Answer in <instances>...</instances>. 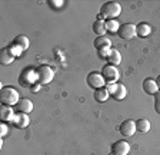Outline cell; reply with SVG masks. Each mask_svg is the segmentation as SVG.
Returning a JSON list of instances; mask_svg holds the SVG:
<instances>
[{"mask_svg": "<svg viewBox=\"0 0 160 155\" xmlns=\"http://www.w3.org/2000/svg\"><path fill=\"white\" fill-rule=\"evenodd\" d=\"M14 115H16V112H14L13 106L2 105V108H0V119L3 122H13Z\"/></svg>", "mask_w": 160, "mask_h": 155, "instance_id": "obj_11", "label": "cell"}, {"mask_svg": "<svg viewBox=\"0 0 160 155\" xmlns=\"http://www.w3.org/2000/svg\"><path fill=\"white\" fill-rule=\"evenodd\" d=\"M117 36L123 40H132L137 36V30H136V24L133 23H123L120 24L119 30H117Z\"/></svg>", "mask_w": 160, "mask_h": 155, "instance_id": "obj_4", "label": "cell"}, {"mask_svg": "<svg viewBox=\"0 0 160 155\" xmlns=\"http://www.w3.org/2000/svg\"><path fill=\"white\" fill-rule=\"evenodd\" d=\"M14 111L16 112H23V114H29V112L33 111V102L30 99L22 98L14 106Z\"/></svg>", "mask_w": 160, "mask_h": 155, "instance_id": "obj_12", "label": "cell"}, {"mask_svg": "<svg viewBox=\"0 0 160 155\" xmlns=\"http://www.w3.org/2000/svg\"><path fill=\"white\" fill-rule=\"evenodd\" d=\"M34 73H36L37 83L40 85H47L53 81L54 78V71L49 65H39L34 67Z\"/></svg>", "mask_w": 160, "mask_h": 155, "instance_id": "obj_3", "label": "cell"}, {"mask_svg": "<svg viewBox=\"0 0 160 155\" xmlns=\"http://www.w3.org/2000/svg\"><path fill=\"white\" fill-rule=\"evenodd\" d=\"M136 30H137V36L139 37H147L150 35V32H152V27H150L149 23L142 22V23L136 24Z\"/></svg>", "mask_w": 160, "mask_h": 155, "instance_id": "obj_20", "label": "cell"}, {"mask_svg": "<svg viewBox=\"0 0 160 155\" xmlns=\"http://www.w3.org/2000/svg\"><path fill=\"white\" fill-rule=\"evenodd\" d=\"M122 13V6L117 2H104L100 6V13L97 14V20H112L117 19Z\"/></svg>", "mask_w": 160, "mask_h": 155, "instance_id": "obj_1", "label": "cell"}, {"mask_svg": "<svg viewBox=\"0 0 160 155\" xmlns=\"http://www.w3.org/2000/svg\"><path fill=\"white\" fill-rule=\"evenodd\" d=\"M136 128L139 132H142V134H146V132L150 131V121H147V119L142 118V119H137L136 121Z\"/></svg>", "mask_w": 160, "mask_h": 155, "instance_id": "obj_22", "label": "cell"}, {"mask_svg": "<svg viewBox=\"0 0 160 155\" xmlns=\"http://www.w3.org/2000/svg\"><path fill=\"white\" fill-rule=\"evenodd\" d=\"M136 131H137L136 122L132 121V119L123 121L122 124H120V126H119V132L123 135V136H126V138H129V136H133Z\"/></svg>", "mask_w": 160, "mask_h": 155, "instance_id": "obj_10", "label": "cell"}, {"mask_svg": "<svg viewBox=\"0 0 160 155\" xmlns=\"http://www.w3.org/2000/svg\"><path fill=\"white\" fill-rule=\"evenodd\" d=\"M97 53H99V56L102 57V59H104V61H106L107 57H109L110 49H104V51H100V52H97Z\"/></svg>", "mask_w": 160, "mask_h": 155, "instance_id": "obj_25", "label": "cell"}, {"mask_svg": "<svg viewBox=\"0 0 160 155\" xmlns=\"http://www.w3.org/2000/svg\"><path fill=\"white\" fill-rule=\"evenodd\" d=\"M106 62L109 65H113V66H117V65L122 63V55L117 49H110L109 57L106 59Z\"/></svg>", "mask_w": 160, "mask_h": 155, "instance_id": "obj_19", "label": "cell"}, {"mask_svg": "<svg viewBox=\"0 0 160 155\" xmlns=\"http://www.w3.org/2000/svg\"><path fill=\"white\" fill-rule=\"evenodd\" d=\"M143 91L146 92L147 95H154L157 91H159V88H157V83L154 79H152V78H146L143 81Z\"/></svg>", "mask_w": 160, "mask_h": 155, "instance_id": "obj_18", "label": "cell"}, {"mask_svg": "<svg viewBox=\"0 0 160 155\" xmlns=\"http://www.w3.org/2000/svg\"><path fill=\"white\" fill-rule=\"evenodd\" d=\"M36 73H34V69H26V71H22V75L19 78V82L22 86H33L34 82H36Z\"/></svg>", "mask_w": 160, "mask_h": 155, "instance_id": "obj_8", "label": "cell"}, {"mask_svg": "<svg viewBox=\"0 0 160 155\" xmlns=\"http://www.w3.org/2000/svg\"><path fill=\"white\" fill-rule=\"evenodd\" d=\"M14 57H16V56H14V53L12 52V49H10L9 46L2 47V51H0V62H2V65L13 63Z\"/></svg>", "mask_w": 160, "mask_h": 155, "instance_id": "obj_16", "label": "cell"}, {"mask_svg": "<svg viewBox=\"0 0 160 155\" xmlns=\"http://www.w3.org/2000/svg\"><path fill=\"white\" fill-rule=\"evenodd\" d=\"M109 96H110V92H109V89H107V86H103V88H99V89H94V92H93L94 101L99 102V104L106 102L107 99H109Z\"/></svg>", "mask_w": 160, "mask_h": 155, "instance_id": "obj_17", "label": "cell"}, {"mask_svg": "<svg viewBox=\"0 0 160 155\" xmlns=\"http://www.w3.org/2000/svg\"><path fill=\"white\" fill-rule=\"evenodd\" d=\"M49 4L54 9H59V7L63 6V2H56V0H49Z\"/></svg>", "mask_w": 160, "mask_h": 155, "instance_id": "obj_26", "label": "cell"}, {"mask_svg": "<svg viewBox=\"0 0 160 155\" xmlns=\"http://www.w3.org/2000/svg\"><path fill=\"white\" fill-rule=\"evenodd\" d=\"M93 45L97 52L104 51V49H112V42H110V39L106 36H97L96 39H94Z\"/></svg>", "mask_w": 160, "mask_h": 155, "instance_id": "obj_15", "label": "cell"}, {"mask_svg": "<svg viewBox=\"0 0 160 155\" xmlns=\"http://www.w3.org/2000/svg\"><path fill=\"white\" fill-rule=\"evenodd\" d=\"M12 46H14V47H17V49H20L22 52H24V51H27L29 49V37L27 36H24V35H19V36H16L13 39V42H12Z\"/></svg>", "mask_w": 160, "mask_h": 155, "instance_id": "obj_14", "label": "cell"}, {"mask_svg": "<svg viewBox=\"0 0 160 155\" xmlns=\"http://www.w3.org/2000/svg\"><path fill=\"white\" fill-rule=\"evenodd\" d=\"M156 83H157V88H159V91H160V75L157 76V79H156Z\"/></svg>", "mask_w": 160, "mask_h": 155, "instance_id": "obj_29", "label": "cell"}, {"mask_svg": "<svg viewBox=\"0 0 160 155\" xmlns=\"http://www.w3.org/2000/svg\"><path fill=\"white\" fill-rule=\"evenodd\" d=\"M107 89H109L110 95L113 96V99H116V101H123L127 95L126 86L122 83H110L107 86Z\"/></svg>", "mask_w": 160, "mask_h": 155, "instance_id": "obj_7", "label": "cell"}, {"mask_svg": "<svg viewBox=\"0 0 160 155\" xmlns=\"http://www.w3.org/2000/svg\"><path fill=\"white\" fill-rule=\"evenodd\" d=\"M93 32L99 36H104V33L107 32L106 29V22L104 20H96L93 23Z\"/></svg>", "mask_w": 160, "mask_h": 155, "instance_id": "obj_21", "label": "cell"}, {"mask_svg": "<svg viewBox=\"0 0 160 155\" xmlns=\"http://www.w3.org/2000/svg\"><path fill=\"white\" fill-rule=\"evenodd\" d=\"M102 75H103L104 81L107 82V83H116L117 81H119L120 78V72L119 69H117L116 66H113V65H104L103 67H102Z\"/></svg>", "mask_w": 160, "mask_h": 155, "instance_id": "obj_5", "label": "cell"}, {"mask_svg": "<svg viewBox=\"0 0 160 155\" xmlns=\"http://www.w3.org/2000/svg\"><path fill=\"white\" fill-rule=\"evenodd\" d=\"M6 134H7V125H6V122H3V124L0 125V135L4 136Z\"/></svg>", "mask_w": 160, "mask_h": 155, "instance_id": "obj_27", "label": "cell"}, {"mask_svg": "<svg viewBox=\"0 0 160 155\" xmlns=\"http://www.w3.org/2000/svg\"><path fill=\"white\" fill-rule=\"evenodd\" d=\"M33 86H34V88H32V92H37L40 89V86H42V85H40V83H34Z\"/></svg>", "mask_w": 160, "mask_h": 155, "instance_id": "obj_28", "label": "cell"}, {"mask_svg": "<svg viewBox=\"0 0 160 155\" xmlns=\"http://www.w3.org/2000/svg\"><path fill=\"white\" fill-rule=\"evenodd\" d=\"M86 82L92 89H99L104 86V78L102 75V72H90L86 78Z\"/></svg>", "mask_w": 160, "mask_h": 155, "instance_id": "obj_6", "label": "cell"}, {"mask_svg": "<svg viewBox=\"0 0 160 155\" xmlns=\"http://www.w3.org/2000/svg\"><path fill=\"white\" fill-rule=\"evenodd\" d=\"M120 24L117 23V19H112V20H106V29L107 32H110V33L116 35L117 30H119Z\"/></svg>", "mask_w": 160, "mask_h": 155, "instance_id": "obj_23", "label": "cell"}, {"mask_svg": "<svg viewBox=\"0 0 160 155\" xmlns=\"http://www.w3.org/2000/svg\"><path fill=\"white\" fill-rule=\"evenodd\" d=\"M153 108L156 111V114L160 115V91H157L153 95Z\"/></svg>", "mask_w": 160, "mask_h": 155, "instance_id": "obj_24", "label": "cell"}, {"mask_svg": "<svg viewBox=\"0 0 160 155\" xmlns=\"http://www.w3.org/2000/svg\"><path fill=\"white\" fill-rule=\"evenodd\" d=\"M110 151H112V155H127L130 151V145L127 144V141L119 139V141L112 144Z\"/></svg>", "mask_w": 160, "mask_h": 155, "instance_id": "obj_9", "label": "cell"}, {"mask_svg": "<svg viewBox=\"0 0 160 155\" xmlns=\"http://www.w3.org/2000/svg\"><path fill=\"white\" fill-rule=\"evenodd\" d=\"M20 101V95L12 86H3L0 91V102L2 105H7V106H16V104Z\"/></svg>", "mask_w": 160, "mask_h": 155, "instance_id": "obj_2", "label": "cell"}, {"mask_svg": "<svg viewBox=\"0 0 160 155\" xmlns=\"http://www.w3.org/2000/svg\"><path fill=\"white\" fill-rule=\"evenodd\" d=\"M13 124H14L16 128L23 129V128H26V126H29L30 119H29V116H27V114H23V112H16L14 119H13Z\"/></svg>", "mask_w": 160, "mask_h": 155, "instance_id": "obj_13", "label": "cell"}]
</instances>
